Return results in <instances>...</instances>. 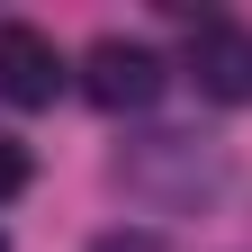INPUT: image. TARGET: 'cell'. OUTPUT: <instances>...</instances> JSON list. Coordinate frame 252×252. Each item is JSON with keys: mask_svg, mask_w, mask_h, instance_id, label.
Here are the masks:
<instances>
[{"mask_svg": "<svg viewBox=\"0 0 252 252\" xmlns=\"http://www.w3.org/2000/svg\"><path fill=\"white\" fill-rule=\"evenodd\" d=\"M162 81H171V63L153 45H135V36H99L81 54V90H90V108H108V117H144L162 99Z\"/></svg>", "mask_w": 252, "mask_h": 252, "instance_id": "cell-1", "label": "cell"}, {"mask_svg": "<svg viewBox=\"0 0 252 252\" xmlns=\"http://www.w3.org/2000/svg\"><path fill=\"white\" fill-rule=\"evenodd\" d=\"M117 180L135 189V198H171V207H189V198H216V153H198L189 135H144L135 153H117Z\"/></svg>", "mask_w": 252, "mask_h": 252, "instance_id": "cell-2", "label": "cell"}, {"mask_svg": "<svg viewBox=\"0 0 252 252\" xmlns=\"http://www.w3.org/2000/svg\"><path fill=\"white\" fill-rule=\"evenodd\" d=\"M189 81H198V99H216V108H243L252 99V27H234V18H189Z\"/></svg>", "mask_w": 252, "mask_h": 252, "instance_id": "cell-3", "label": "cell"}, {"mask_svg": "<svg viewBox=\"0 0 252 252\" xmlns=\"http://www.w3.org/2000/svg\"><path fill=\"white\" fill-rule=\"evenodd\" d=\"M63 81H72V72H63V54H54L45 27H27V18L0 27V99H9V108H54Z\"/></svg>", "mask_w": 252, "mask_h": 252, "instance_id": "cell-4", "label": "cell"}, {"mask_svg": "<svg viewBox=\"0 0 252 252\" xmlns=\"http://www.w3.org/2000/svg\"><path fill=\"white\" fill-rule=\"evenodd\" d=\"M18 189H27V144L0 126V198H18Z\"/></svg>", "mask_w": 252, "mask_h": 252, "instance_id": "cell-5", "label": "cell"}, {"mask_svg": "<svg viewBox=\"0 0 252 252\" xmlns=\"http://www.w3.org/2000/svg\"><path fill=\"white\" fill-rule=\"evenodd\" d=\"M90 252H162V234H153V225H135V234H99Z\"/></svg>", "mask_w": 252, "mask_h": 252, "instance_id": "cell-6", "label": "cell"}, {"mask_svg": "<svg viewBox=\"0 0 252 252\" xmlns=\"http://www.w3.org/2000/svg\"><path fill=\"white\" fill-rule=\"evenodd\" d=\"M0 252H9V234H0Z\"/></svg>", "mask_w": 252, "mask_h": 252, "instance_id": "cell-7", "label": "cell"}]
</instances>
